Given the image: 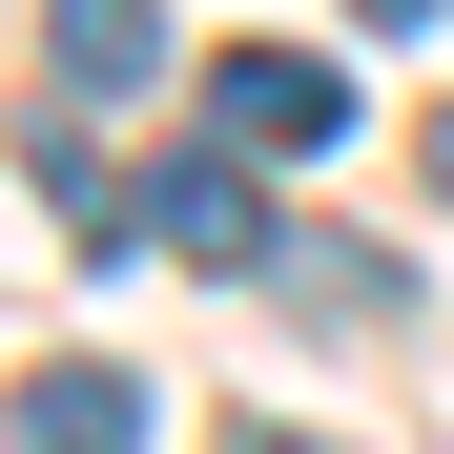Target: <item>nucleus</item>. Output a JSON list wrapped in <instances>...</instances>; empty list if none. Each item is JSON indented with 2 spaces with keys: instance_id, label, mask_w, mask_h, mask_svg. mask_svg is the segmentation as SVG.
Returning <instances> with one entry per match:
<instances>
[{
  "instance_id": "obj_1",
  "label": "nucleus",
  "mask_w": 454,
  "mask_h": 454,
  "mask_svg": "<svg viewBox=\"0 0 454 454\" xmlns=\"http://www.w3.org/2000/svg\"><path fill=\"white\" fill-rule=\"evenodd\" d=\"M145 248H186V269H289V227H269V145H186L166 186H145Z\"/></svg>"
},
{
  "instance_id": "obj_2",
  "label": "nucleus",
  "mask_w": 454,
  "mask_h": 454,
  "mask_svg": "<svg viewBox=\"0 0 454 454\" xmlns=\"http://www.w3.org/2000/svg\"><path fill=\"white\" fill-rule=\"evenodd\" d=\"M207 124L269 145V166H310V145H351V83H331L310 42H227V62H207Z\"/></svg>"
},
{
  "instance_id": "obj_3",
  "label": "nucleus",
  "mask_w": 454,
  "mask_h": 454,
  "mask_svg": "<svg viewBox=\"0 0 454 454\" xmlns=\"http://www.w3.org/2000/svg\"><path fill=\"white\" fill-rule=\"evenodd\" d=\"M0 434L21 454H145V372L124 351H42L21 393H0Z\"/></svg>"
},
{
  "instance_id": "obj_4",
  "label": "nucleus",
  "mask_w": 454,
  "mask_h": 454,
  "mask_svg": "<svg viewBox=\"0 0 454 454\" xmlns=\"http://www.w3.org/2000/svg\"><path fill=\"white\" fill-rule=\"evenodd\" d=\"M42 83H62V104L166 83V21H145V0H42Z\"/></svg>"
},
{
  "instance_id": "obj_5",
  "label": "nucleus",
  "mask_w": 454,
  "mask_h": 454,
  "mask_svg": "<svg viewBox=\"0 0 454 454\" xmlns=\"http://www.w3.org/2000/svg\"><path fill=\"white\" fill-rule=\"evenodd\" d=\"M413 166H434V207H454V104H434V124H413Z\"/></svg>"
},
{
  "instance_id": "obj_6",
  "label": "nucleus",
  "mask_w": 454,
  "mask_h": 454,
  "mask_svg": "<svg viewBox=\"0 0 454 454\" xmlns=\"http://www.w3.org/2000/svg\"><path fill=\"white\" fill-rule=\"evenodd\" d=\"M351 21H454V0H351Z\"/></svg>"
},
{
  "instance_id": "obj_7",
  "label": "nucleus",
  "mask_w": 454,
  "mask_h": 454,
  "mask_svg": "<svg viewBox=\"0 0 454 454\" xmlns=\"http://www.w3.org/2000/svg\"><path fill=\"white\" fill-rule=\"evenodd\" d=\"M227 454H331V434H227Z\"/></svg>"
}]
</instances>
